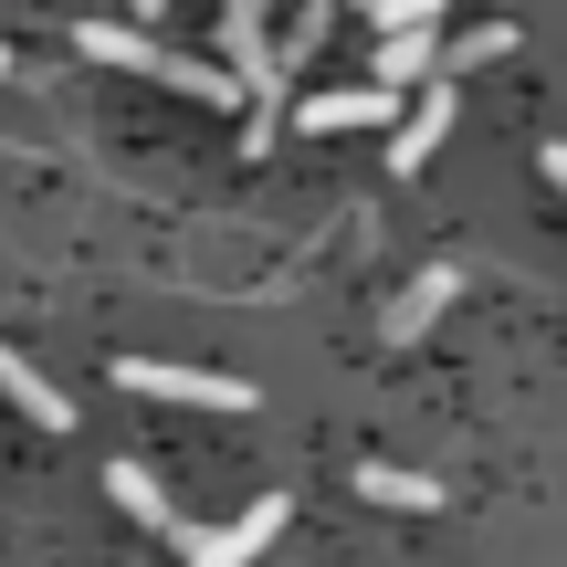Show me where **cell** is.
<instances>
[{"mask_svg": "<svg viewBox=\"0 0 567 567\" xmlns=\"http://www.w3.org/2000/svg\"><path fill=\"white\" fill-rule=\"evenodd\" d=\"M431 74H442V21H400V32L379 42V74H368V84L400 95V84H431Z\"/></svg>", "mask_w": 567, "mask_h": 567, "instance_id": "obj_7", "label": "cell"}, {"mask_svg": "<svg viewBox=\"0 0 567 567\" xmlns=\"http://www.w3.org/2000/svg\"><path fill=\"white\" fill-rule=\"evenodd\" d=\"M452 116H463V95H452L442 74L421 84V105H410L400 126H389V179H421L431 158H442V137H452Z\"/></svg>", "mask_w": 567, "mask_h": 567, "instance_id": "obj_4", "label": "cell"}, {"mask_svg": "<svg viewBox=\"0 0 567 567\" xmlns=\"http://www.w3.org/2000/svg\"><path fill=\"white\" fill-rule=\"evenodd\" d=\"M105 494H116V505L137 515L147 536H179V526H189V515H179V505L158 494V473H147V463H105Z\"/></svg>", "mask_w": 567, "mask_h": 567, "instance_id": "obj_9", "label": "cell"}, {"mask_svg": "<svg viewBox=\"0 0 567 567\" xmlns=\"http://www.w3.org/2000/svg\"><path fill=\"white\" fill-rule=\"evenodd\" d=\"M536 168H547V189L567 200V137H557V147H547V158H536Z\"/></svg>", "mask_w": 567, "mask_h": 567, "instance_id": "obj_14", "label": "cell"}, {"mask_svg": "<svg viewBox=\"0 0 567 567\" xmlns=\"http://www.w3.org/2000/svg\"><path fill=\"white\" fill-rule=\"evenodd\" d=\"M116 389L179 400V410H252V379H221V368H158V358H116Z\"/></svg>", "mask_w": 567, "mask_h": 567, "instance_id": "obj_2", "label": "cell"}, {"mask_svg": "<svg viewBox=\"0 0 567 567\" xmlns=\"http://www.w3.org/2000/svg\"><path fill=\"white\" fill-rule=\"evenodd\" d=\"M126 11H147V21H158V11H168V0H126Z\"/></svg>", "mask_w": 567, "mask_h": 567, "instance_id": "obj_15", "label": "cell"}, {"mask_svg": "<svg viewBox=\"0 0 567 567\" xmlns=\"http://www.w3.org/2000/svg\"><path fill=\"white\" fill-rule=\"evenodd\" d=\"M74 53L84 63H116V74H147V84H168V95H189V105H243V84H231L221 63L168 53V42L137 32V21H74Z\"/></svg>", "mask_w": 567, "mask_h": 567, "instance_id": "obj_1", "label": "cell"}, {"mask_svg": "<svg viewBox=\"0 0 567 567\" xmlns=\"http://www.w3.org/2000/svg\"><path fill=\"white\" fill-rule=\"evenodd\" d=\"M326 32H337V11H326V0H295V21H284V32H274V63H284V74H295V63L316 53Z\"/></svg>", "mask_w": 567, "mask_h": 567, "instance_id": "obj_12", "label": "cell"}, {"mask_svg": "<svg viewBox=\"0 0 567 567\" xmlns=\"http://www.w3.org/2000/svg\"><path fill=\"white\" fill-rule=\"evenodd\" d=\"M358 494H368V505H400V515H442V484H431V473H410V463H368Z\"/></svg>", "mask_w": 567, "mask_h": 567, "instance_id": "obj_10", "label": "cell"}, {"mask_svg": "<svg viewBox=\"0 0 567 567\" xmlns=\"http://www.w3.org/2000/svg\"><path fill=\"white\" fill-rule=\"evenodd\" d=\"M0 400H21V410H32L42 431H74V400H63V389L42 379V368L21 358V347H0Z\"/></svg>", "mask_w": 567, "mask_h": 567, "instance_id": "obj_8", "label": "cell"}, {"mask_svg": "<svg viewBox=\"0 0 567 567\" xmlns=\"http://www.w3.org/2000/svg\"><path fill=\"white\" fill-rule=\"evenodd\" d=\"M347 11H368V21L400 32V21H442V0H347Z\"/></svg>", "mask_w": 567, "mask_h": 567, "instance_id": "obj_13", "label": "cell"}, {"mask_svg": "<svg viewBox=\"0 0 567 567\" xmlns=\"http://www.w3.org/2000/svg\"><path fill=\"white\" fill-rule=\"evenodd\" d=\"M231 11H274V0H231Z\"/></svg>", "mask_w": 567, "mask_h": 567, "instance_id": "obj_16", "label": "cell"}, {"mask_svg": "<svg viewBox=\"0 0 567 567\" xmlns=\"http://www.w3.org/2000/svg\"><path fill=\"white\" fill-rule=\"evenodd\" d=\"M284 116H295L305 137H358V126H400V95H389V84H347V95H305V105H284Z\"/></svg>", "mask_w": 567, "mask_h": 567, "instance_id": "obj_5", "label": "cell"}, {"mask_svg": "<svg viewBox=\"0 0 567 567\" xmlns=\"http://www.w3.org/2000/svg\"><path fill=\"white\" fill-rule=\"evenodd\" d=\"M0 74H11V53H0Z\"/></svg>", "mask_w": 567, "mask_h": 567, "instance_id": "obj_17", "label": "cell"}, {"mask_svg": "<svg viewBox=\"0 0 567 567\" xmlns=\"http://www.w3.org/2000/svg\"><path fill=\"white\" fill-rule=\"evenodd\" d=\"M452 295H463V264H421V274H410V295L389 305V337H400V347H421L431 326L452 316Z\"/></svg>", "mask_w": 567, "mask_h": 567, "instance_id": "obj_6", "label": "cell"}, {"mask_svg": "<svg viewBox=\"0 0 567 567\" xmlns=\"http://www.w3.org/2000/svg\"><path fill=\"white\" fill-rule=\"evenodd\" d=\"M505 53H515L505 21H484V32H452V42H442V84H463L473 63H505Z\"/></svg>", "mask_w": 567, "mask_h": 567, "instance_id": "obj_11", "label": "cell"}, {"mask_svg": "<svg viewBox=\"0 0 567 567\" xmlns=\"http://www.w3.org/2000/svg\"><path fill=\"white\" fill-rule=\"evenodd\" d=\"M284 515H295V505H284V494H264V505L231 515V526H179V567H252V557L284 536Z\"/></svg>", "mask_w": 567, "mask_h": 567, "instance_id": "obj_3", "label": "cell"}]
</instances>
